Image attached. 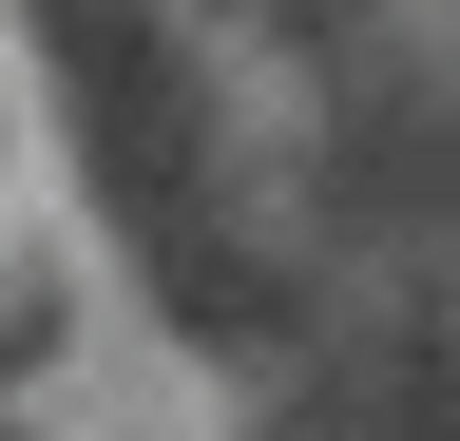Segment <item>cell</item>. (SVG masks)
Masks as SVG:
<instances>
[]
</instances>
